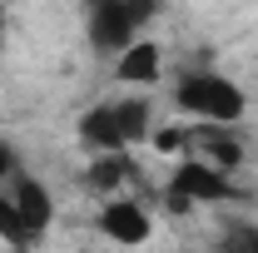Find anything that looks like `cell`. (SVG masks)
<instances>
[{"mask_svg":"<svg viewBox=\"0 0 258 253\" xmlns=\"http://www.w3.org/2000/svg\"><path fill=\"white\" fill-rule=\"evenodd\" d=\"M224 199H238V189L228 184L224 169L204 164V159H184L169 179V204L174 209H189V204H224Z\"/></svg>","mask_w":258,"mask_h":253,"instance_id":"cell-3","label":"cell"},{"mask_svg":"<svg viewBox=\"0 0 258 253\" xmlns=\"http://www.w3.org/2000/svg\"><path fill=\"white\" fill-rule=\"evenodd\" d=\"M194 139H199V149H204V164H214V169H238V159H243V144L233 139V124H199L194 129Z\"/></svg>","mask_w":258,"mask_h":253,"instance_id":"cell-8","label":"cell"},{"mask_svg":"<svg viewBox=\"0 0 258 253\" xmlns=\"http://www.w3.org/2000/svg\"><path fill=\"white\" fill-rule=\"evenodd\" d=\"M154 15H159V0H99L90 5V40L109 55H124Z\"/></svg>","mask_w":258,"mask_h":253,"instance_id":"cell-2","label":"cell"},{"mask_svg":"<svg viewBox=\"0 0 258 253\" xmlns=\"http://www.w3.org/2000/svg\"><path fill=\"white\" fill-rule=\"evenodd\" d=\"M0 50H5V10H0Z\"/></svg>","mask_w":258,"mask_h":253,"instance_id":"cell-15","label":"cell"},{"mask_svg":"<svg viewBox=\"0 0 258 253\" xmlns=\"http://www.w3.org/2000/svg\"><path fill=\"white\" fill-rule=\"evenodd\" d=\"M129 179H139V164H134V154H95L90 159V169H85V184L95 194H109V199H119V189H124Z\"/></svg>","mask_w":258,"mask_h":253,"instance_id":"cell-7","label":"cell"},{"mask_svg":"<svg viewBox=\"0 0 258 253\" xmlns=\"http://www.w3.org/2000/svg\"><path fill=\"white\" fill-rule=\"evenodd\" d=\"M0 238H5L10 248H25V243H35V228L25 223V214L15 209V199H10V194H0Z\"/></svg>","mask_w":258,"mask_h":253,"instance_id":"cell-11","label":"cell"},{"mask_svg":"<svg viewBox=\"0 0 258 253\" xmlns=\"http://www.w3.org/2000/svg\"><path fill=\"white\" fill-rule=\"evenodd\" d=\"M174 104L189 114V119H199V124H238L243 119V90L228 80V75H219V70H189L179 85H174Z\"/></svg>","mask_w":258,"mask_h":253,"instance_id":"cell-1","label":"cell"},{"mask_svg":"<svg viewBox=\"0 0 258 253\" xmlns=\"http://www.w3.org/2000/svg\"><path fill=\"white\" fill-rule=\"evenodd\" d=\"M243 253H258V233H253V238H248V243H243Z\"/></svg>","mask_w":258,"mask_h":253,"instance_id":"cell-14","label":"cell"},{"mask_svg":"<svg viewBox=\"0 0 258 253\" xmlns=\"http://www.w3.org/2000/svg\"><path fill=\"white\" fill-rule=\"evenodd\" d=\"M80 144L90 154H124V129H119V114H114V99L109 104H95L85 119H80Z\"/></svg>","mask_w":258,"mask_h":253,"instance_id":"cell-5","label":"cell"},{"mask_svg":"<svg viewBox=\"0 0 258 253\" xmlns=\"http://www.w3.org/2000/svg\"><path fill=\"white\" fill-rule=\"evenodd\" d=\"M99 233H104L109 243L134 248V243H144V238L154 233V223L144 214V204H134L129 194H119V199H109V204L99 209Z\"/></svg>","mask_w":258,"mask_h":253,"instance_id":"cell-4","label":"cell"},{"mask_svg":"<svg viewBox=\"0 0 258 253\" xmlns=\"http://www.w3.org/2000/svg\"><path fill=\"white\" fill-rule=\"evenodd\" d=\"M114 114H119V129H124V144H144V139L154 134L144 99H114Z\"/></svg>","mask_w":258,"mask_h":253,"instance_id":"cell-10","label":"cell"},{"mask_svg":"<svg viewBox=\"0 0 258 253\" xmlns=\"http://www.w3.org/2000/svg\"><path fill=\"white\" fill-rule=\"evenodd\" d=\"M10 199H15V209L25 214V223L35 228V238L50 228V219H55V199H50V189L40 184V179H30V174H15L10 179Z\"/></svg>","mask_w":258,"mask_h":253,"instance_id":"cell-6","label":"cell"},{"mask_svg":"<svg viewBox=\"0 0 258 253\" xmlns=\"http://www.w3.org/2000/svg\"><path fill=\"white\" fill-rule=\"evenodd\" d=\"M90 5H99V0H90Z\"/></svg>","mask_w":258,"mask_h":253,"instance_id":"cell-16","label":"cell"},{"mask_svg":"<svg viewBox=\"0 0 258 253\" xmlns=\"http://www.w3.org/2000/svg\"><path fill=\"white\" fill-rule=\"evenodd\" d=\"M149 139H154V149H159V154H184V149H189V129H154V134H149Z\"/></svg>","mask_w":258,"mask_h":253,"instance_id":"cell-12","label":"cell"},{"mask_svg":"<svg viewBox=\"0 0 258 253\" xmlns=\"http://www.w3.org/2000/svg\"><path fill=\"white\" fill-rule=\"evenodd\" d=\"M159 70H164V50L154 40H134L124 55H119V65H114V75H119L124 85H154Z\"/></svg>","mask_w":258,"mask_h":253,"instance_id":"cell-9","label":"cell"},{"mask_svg":"<svg viewBox=\"0 0 258 253\" xmlns=\"http://www.w3.org/2000/svg\"><path fill=\"white\" fill-rule=\"evenodd\" d=\"M0 179H15V149L0 139Z\"/></svg>","mask_w":258,"mask_h":253,"instance_id":"cell-13","label":"cell"}]
</instances>
